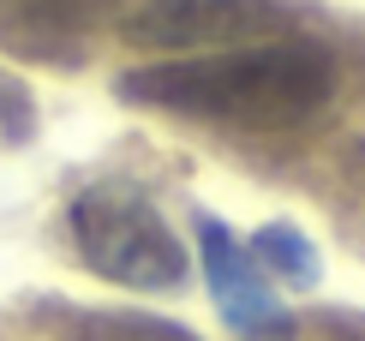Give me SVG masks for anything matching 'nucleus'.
<instances>
[{
  "instance_id": "1",
  "label": "nucleus",
  "mask_w": 365,
  "mask_h": 341,
  "mask_svg": "<svg viewBox=\"0 0 365 341\" xmlns=\"http://www.w3.org/2000/svg\"><path fill=\"white\" fill-rule=\"evenodd\" d=\"M329 84L336 66L317 42H246L138 66L120 78V96L222 126H294L329 102Z\"/></svg>"
},
{
  "instance_id": "2",
  "label": "nucleus",
  "mask_w": 365,
  "mask_h": 341,
  "mask_svg": "<svg viewBox=\"0 0 365 341\" xmlns=\"http://www.w3.org/2000/svg\"><path fill=\"white\" fill-rule=\"evenodd\" d=\"M66 228H72V245L102 282L114 287H132V293H174L186 282L192 258L180 234L162 222V210L150 204L144 192L120 180H102V185H84L66 210Z\"/></svg>"
},
{
  "instance_id": "3",
  "label": "nucleus",
  "mask_w": 365,
  "mask_h": 341,
  "mask_svg": "<svg viewBox=\"0 0 365 341\" xmlns=\"http://www.w3.org/2000/svg\"><path fill=\"white\" fill-rule=\"evenodd\" d=\"M282 0H144L126 36L144 49H246L252 36L282 30Z\"/></svg>"
},
{
  "instance_id": "4",
  "label": "nucleus",
  "mask_w": 365,
  "mask_h": 341,
  "mask_svg": "<svg viewBox=\"0 0 365 341\" xmlns=\"http://www.w3.org/2000/svg\"><path fill=\"white\" fill-rule=\"evenodd\" d=\"M197 258H204V282H210L216 312L234 323L240 335H287V305L269 293L257 258L227 234L222 215L197 210Z\"/></svg>"
},
{
  "instance_id": "5",
  "label": "nucleus",
  "mask_w": 365,
  "mask_h": 341,
  "mask_svg": "<svg viewBox=\"0 0 365 341\" xmlns=\"http://www.w3.org/2000/svg\"><path fill=\"white\" fill-rule=\"evenodd\" d=\"M246 252L257 258V270H264V275H276V282H287V287H312L317 275H324V258H317V245L299 234V228H287V222L257 228Z\"/></svg>"
},
{
  "instance_id": "6",
  "label": "nucleus",
  "mask_w": 365,
  "mask_h": 341,
  "mask_svg": "<svg viewBox=\"0 0 365 341\" xmlns=\"http://www.w3.org/2000/svg\"><path fill=\"white\" fill-rule=\"evenodd\" d=\"M78 341H197V335L168 317H144V312H90L78 323Z\"/></svg>"
},
{
  "instance_id": "7",
  "label": "nucleus",
  "mask_w": 365,
  "mask_h": 341,
  "mask_svg": "<svg viewBox=\"0 0 365 341\" xmlns=\"http://www.w3.org/2000/svg\"><path fill=\"white\" fill-rule=\"evenodd\" d=\"M30 132H36V96H30V84L19 72L0 66V138L6 144H24Z\"/></svg>"
}]
</instances>
